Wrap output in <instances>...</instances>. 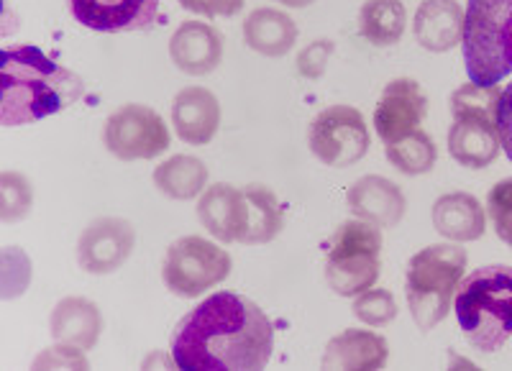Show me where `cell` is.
I'll return each mask as SVG.
<instances>
[{
	"mask_svg": "<svg viewBox=\"0 0 512 371\" xmlns=\"http://www.w3.org/2000/svg\"><path fill=\"white\" fill-rule=\"evenodd\" d=\"M274 325L254 300L216 292L177 323L169 354L185 371H256L272 359Z\"/></svg>",
	"mask_w": 512,
	"mask_h": 371,
	"instance_id": "obj_1",
	"label": "cell"
},
{
	"mask_svg": "<svg viewBox=\"0 0 512 371\" xmlns=\"http://www.w3.org/2000/svg\"><path fill=\"white\" fill-rule=\"evenodd\" d=\"M0 90V123L11 128L67 111L85 93V85L80 75L54 62L49 54L21 44L3 49Z\"/></svg>",
	"mask_w": 512,
	"mask_h": 371,
	"instance_id": "obj_2",
	"label": "cell"
},
{
	"mask_svg": "<svg viewBox=\"0 0 512 371\" xmlns=\"http://www.w3.org/2000/svg\"><path fill=\"white\" fill-rule=\"evenodd\" d=\"M454 310L464 338L479 354H495L512 338V267L492 264L461 279Z\"/></svg>",
	"mask_w": 512,
	"mask_h": 371,
	"instance_id": "obj_3",
	"label": "cell"
},
{
	"mask_svg": "<svg viewBox=\"0 0 512 371\" xmlns=\"http://www.w3.org/2000/svg\"><path fill=\"white\" fill-rule=\"evenodd\" d=\"M502 90L497 85L482 87L466 82L451 95V131L448 151L466 169H484L497 162L502 151L497 111H500Z\"/></svg>",
	"mask_w": 512,
	"mask_h": 371,
	"instance_id": "obj_4",
	"label": "cell"
},
{
	"mask_svg": "<svg viewBox=\"0 0 512 371\" xmlns=\"http://www.w3.org/2000/svg\"><path fill=\"white\" fill-rule=\"evenodd\" d=\"M464 272L466 251L461 246H454V241L425 246L410 259L405 297H408L410 315L420 331H433L441 320H446Z\"/></svg>",
	"mask_w": 512,
	"mask_h": 371,
	"instance_id": "obj_5",
	"label": "cell"
},
{
	"mask_svg": "<svg viewBox=\"0 0 512 371\" xmlns=\"http://www.w3.org/2000/svg\"><path fill=\"white\" fill-rule=\"evenodd\" d=\"M466 75L489 87L512 72V0H469L464 24Z\"/></svg>",
	"mask_w": 512,
	"mask_h": 371,
	"instance_id": "obj_6",
	"label": "cell"
},
{
	"mask_svg": "<svg viewBox=\"0 0 512 371\" xmlns=\"http://www.w3.org/2000/svg\"><path fill=\"white\" fill-rule=\"evenodd\" d=\"M382 231L369 221H346L328 241L326 282L336 295L356 297L379 279Z\"/></svg>",
	"mask_w": 512,
	"mask_h": 371,
	"instance_id": "obj_7",
	"label": "cell"
},
{
	"mask_svg": "<svg viewBox=\"0 0 512 371\" xmlns=\"http://www.w3.org/2000/svg\"><path fill=\"white\" fill-rule=\"evenodd\" d=\"M233 259L226 249L203 236L177 238L164 254L162 279L177 297H200L231 277Z\"/></svg>",
	"mask_w": 512,
	"mask_h": 371,
	"instance_id": "obj_8",
	"label": "cell"
},
{
	"mask_svg": "<svg viewBox=\"0 0 512 371\" xmlns=\"http://www.w3.org/2000/svg\"><path fill=\"white\" fill-rule=\"evenodd\" d=\"M308 144L320 164L346 169L367 157L372 136L361 111L351 105H328L310 121Z\"/></svg>",
	"mask_w": 512,
	"mask_h": 371,
	"instance_id": "obj_9",
	"label": "cell"
},
{
	"mask_svg": "<svg viewBox=\"0 0 512 371\" xmlns=\"http://www.w3.org/2000/svg\"><path fill=\"white\" fill-rule=\"evenodd\" d=\"M103 144L121 162H141L164 154L172 144V136L164 118L154 108L126 103L105 121Z\"/></svg>",
	"mask_w": 512,
	"mask_h": 371,
	"instance_id": "obj_10",
	"label": "cell"
},
{
	"mask_svg": "<svg viewBox=\"0 0 512 371\" xmlns=\"http://www.w3.org/2000/svg\"><path fill=\"white\" fill-rule=\"evenodd\" d=\"M136 244L134 226L123 218H98L77 241V261L88 274H111L128 261Z\"/></svg>",
	"mask_w": 512,
	"mask_h": 371,
	"instance_id": "obj_11",
	"label": "cell"
},
{
	"mask_svg": "<svg viewBox=\"0 0 512 371\" xmlns=\"http://www.w3.org/2000/svg\"><path fill=\"white\" fill-rule=\"evenodd\" d=\"M428 113V98L413 77H397L384 87L374 108V128L384 144L408 136L420 128Z\"/></svg>",
	"mask_w": 512,
	"mask_h": 371,
	"instance_id": "obj_12",
	"label": "cell"
},
{
	"mask_svg": "<svg viewBox=\"0 0 512 371\" xmlns=\"http://www.w3.org/2000/svg\"><path fill=\"white\" fill-rule=\"evenodd\" d=\"M70 8L82 26L118 34L149 29L157 21L159 0H70Z\"/></svg>",
	"mask_w": 512,
	"mask_h": 371,
	"instance_id": "obj_13",
	"label": "cell"
},
{
	"mask_svg": "<svg viewBox=\"0 0 512 371\" xmlns=\"http://www.w3.org/2000/svg\"><path fill=\"white\" fill-rule=\"evenodd\" d=\"M169 59L185 75H210L223 62L221 31L205 21H185L169 39Z\"/></svg>",
	"mask_w": 512,
	"mask_h": 371,
	"instance_id": "obj_14",
	"label": "cell"
},
{
	"mask_svg": "<svg viewBox=\"0 0 512 371\" xmlns=\"http://www.w3.org/2000/svg\"><path fill=\"white\" fill-rule=\"evenodd\" d=\"M346 205L361 221H369L379 228H395L405 218L408 200L400 185L382 177V174H367L351 185L346 195Z\"/></svg>",
	"mask_w": 512,
	"mask_h": 371,
	"instance_id": "obj_15",
	"label": "cell"
},
{
	"mask_svg": "<svg viewBox=\"0 0 512 371\" xmlns=\"http://www.w3.org/2000/svg\"><path fill=\"white\" fill-rule=\"evenodd\" d=\"M172 126L185 144H210L221 128V103L208 87H185L172 100Z\"/></svg>",
	"mask_w": 512,
	"mask_h": 371,
	"instance_id": "obj_16",
	"label": "cell"
},
{
	"mask_svg": "<svg viewBox=\"0 0 512 371\" xmlns=\"http://www.w3.org/2000/svg\"><path fill=\"white\" fill-rule=\"evenodd\" d=\"M198 218L205 231L223 244H233L244 238L246 228V195L239 187L218 182L205 187L198 200Z\"/></svg>",
	"mask_w": 512,
	"mask_h": 371,
	"instance_id": "obj_17",
	"label": "cell"
},
{
	"mask_svg": "<svg viewBox=\"0 0 512 371\" xmlns=\"http://www.w3.org/2000/svg\"><path fill=\"white\" fill-rule=\"evenodd\" d=\"M466 11L456 0H423L415 11L413 36L428 52H448L464 41Z\"/></svg>",
	"mask_w": 512,
	"mask_h": 371,
	"instance_id": "obj_18",
	"label": "cell"
},
{
	"mask_svg": "<svg viewBox=\"0 0 512 371\" xmlns=\"http://www.w3.org/2000/svg\"><path fill=\"white\" fill-rule=\"evenodd\" d=\"M390 359V346L379 333L349 328L331 338L323 354V369H359L377 371Z\"/></svg>",
	"mask_w": 512,
	"mask_h": 371,
	"instance_id": "obj_19",
	"label": "cell"
},
{
	"mask_svg": "<svg viewBox=\"0 0 512 371\" xmlns=\"http://www.w3.org/2000/svg\"><path fill=\"white\" fill-rule=\"evenodd\" d=\"M49 328H52V338L57 343L90 351L103 333V315L88 297H64L54 305Z\"/></svg>",
	"mask_w": 512,
	"mask_h": 371,
	"instance_id": "obj_20",
	"label": "cell"
},
{
	"mask_svg": "<svg viewBox=\"0 0 512 371\" xmlns=\"http://www.w3.org/2000/svg\"><path fill=\"white\" fill-rule=\"evenodd\" d=\"M433 226L446 241L469 244L487 231L482 203L469 192H446L433 205Z\"/></svg>",
	"mask_w": 512,
	"mask_h": 371,
	"instance_id": "obj_21",
	"label": "cell"
},
{
	"mask_svg": "<svg viewBox=\"0 0 512 371\" xmlns=\"http://www.w3.org/2000/svg\"><path fill=\"white\" fill-rule=\"evenodd\" d=\"M246 47L262 57H285L297 41V24L280 8H254L244 21Z\"/></svg>",
	"mask_w": 512,
	"mask_h": 371,
	"instance_id": "obj_22",
	"label": "cell"
},
{
	"mask_svg": "<svg viewBox=\"0 0 512 371\" xmlns=\"http://www.w3.org/2000/svg\"><path fill=\"white\" fill-rule=\"evenodd\" d=\"M208 185V167L192 154H175L154 169V187L169 200L200 198Z\"/></svg>",
	"mask_w": 512,
	"mask_h": 371,
	"instance_id": "obj_23",
	"label": "cell"
},
{
	"mask_svg": "<svg viewBox=\"0 0 512 371\" xmlns=\"http://www.w3.org/2000/svg\"><path fill=\"white\" fill-rule=\"evenodd\" d=\"M246 228L241 244H269L285 228L282 205L267 185H246Z\"/></svg>",
	"mask_w": 512,
	"mask_h": 371,
	"instance_id": "obj_24",
	"label": "cell"
},
{
	"mask_svg": "<svg viewBox=\"0 0 512 371\" xmlns=\"http://www.w3.org/2000/svg\"><path fill=\"white\" fill-rule=\"evenodd\" d=\"M408 26L402 0H367L359 11V31L372 47H395Z\"/></svg>",
	"mask_w": 512,
	"mask_h": 371,
	"instance_id": "obj_25",
	"label": "cell"
},
{
	"mask_svg": "<svg viewBox=\"0 0 512 371\" xmlns=\"http://www.w3.org/2000/svg\"><path fill=\"white\" fill-rule=\"evenodd\" d=\"M384 157L390 159L397 172L418 177V174L431 172L436 167L438 149L431 134H425L423 128H415L408 136H402L392 144H384Z\"/></svg>",
	"mask_w": 512,
	"mask_h": 371,
	"instance_id": "obj_26",
	"label": "cell"
},
{
	"mask_svg": "<svg viewBox=\"0 0 512 371\" xmlns=\"http://www.w3.org/2000/svg\"><path fill=\"white\" fill-rule=\"evenodd\" d=\"M31 203H34V190H31V180L26 174H0V221H24L26 215L31 213Z\"/></svg>",
	"mask_w": 512,
	"mask_h": 371,
	"instance_id": "obj_27",
	"label": "cell"
},
{
	"mask_svg": "<svg viewBox=\"0 0 512 371\" xmlns=\"http://www.w3.org/2000/svg\"><path fill=\"white\" fill-rule=\"evenodd\" d=\"M354 315L367 325H387L397 318V300L392 292L382 287L361 292L354 300Z\"/></svg>",
	"mask_w": 512,
	"mask_h": 371,
	"instance_id": "obj_28",
	"label": "cell"
},
{
	"mask_svg": "<svg viewBox=\"0 0 512 371\" xmlns=\"http://www.w3.org/2000/svg\"><path fill=\"white\" fill-rule=\"evenodd\" d=\"M487 210L497 236L512 249V177L500 180L487 195Z\"/></svg>",
	"mask_w": 512,
	"mask_h": 371,
	"instance_id": "obj_29",
	"label": "cell"
},
{
	"mask_svg": "<svg viewBox=\"0 0 512 371\" xmlns=\"http://www.w3.org/2000/svg\"><path fill=\"white\" fill-rule=\"evenodd\" d=\"M333 41L331 39H315L310 41L303 52L297 54V75L305 77V80H320L326 75L328 62L333 57Z\"/></svg>",
	"mask_w": 512,
	"mask_h": 371,
	"instance_id": "obj_30",
	"label": "cell"
},
{
	"mask_svg": "<svg viewBox=\"0 0 512 371\" xmlns=\"http://www.w3.org/2000/svg\"><path fill=\"white\" fill-rule=\"evenodd\" d=\"M59 366H67V369H90V361L85 359L82 348L67 346V343H57V346H52L41 356H36L34 361V369H59Z\"/></svg>",
	"mask_w": 512,
	"mask_h": 371,
	"instance_id": "obj_31",
	"label": "cell"
},
{
	"mask_svg": "<svg viewBox=\"0 0 512 371\" xmlns=\"http://www.w3.org/2000/svg\"><path fill=\"white\" fill-rule=\"evenodd\" d=\"M185 11L205 18L236 16L244 8V0H177Z\"/></svg>",
	"mask_w": 512,
	"mask_h": 371,
	"instance_id": "obj_32",
	"label": "cell"
},
{
	"mask_svg": "<svg viewBox=\"0 0 512 371\" xmlns=\"http://www.w3.org/2000/svg\"><path fill=\"white\" fill-rule=\"evenodd\" d=\"M497 126H500L502 149H505V154L512 162V82L502 90L500 111H497Z\"/></svg>",
	"mask_w": 512,
	"mask_h": 371,
	"instance_id": "obj_33",
	"label": "cell"
},
{
	"mask_svg": "<svg viewBox=\"0 0 512 371\" xmlns=\"http://www.w3.org/2000/svg\"><path fill=\"white\" fill-rule=\"evenodd\" d=\"M277 3H282V6L287 8H305L310 6V3H315V0H277Z\"/></svg>",
	"mask_w": 512,
	"mask_h": 371,
	"instance_id": "obj_34",
	"label": "cell"
}]
</instances>
